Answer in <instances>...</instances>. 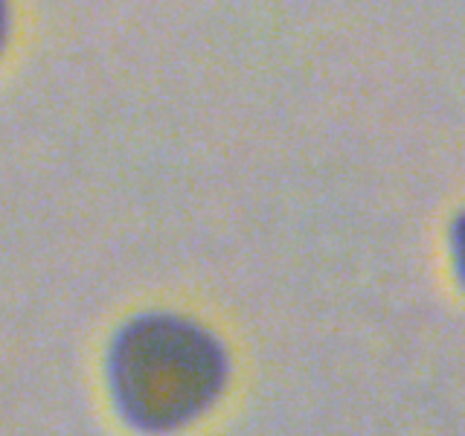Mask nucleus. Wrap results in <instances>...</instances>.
<instances>
[{
	"label": "nucleus",
	"instance_id": "f03ea898",
	"mask_svg": "<svg viewBox=\"0 0 465 436\" xmlns=\"http://www.w3.org/2000/svg\"><path fill=\"white\" fill-rule=\"evenodd\" d=\"M454 256H457L460 276H462V282H465V215H460L457 224H454Z\"/></svg>",
	"mask_w": 465,
	"mask_h": 436
},
{
	"label": "nucleus",
	"instance_id": "f257e3e1",
	"mask_svg": "<svg viewBox=\"0 0 465 436\" xmlns=\"http://www.w3.org/2000/svg\"><path fill=\"white\" fill-rule=\"evenodd\" d=\"M111 392L140 431H172L210 407L224 384V352L207 332L172 314H145L116 334Z\"/></svg>",
	"mask_w": 465,
	"mask_h": 436
},
{
	"label": "nucleus",
	"instance_id": "7ed1b4c3",
	"mask_svg": "<svg viewBox=\"0 0 465 436\" xmlns=\"http://www.w3.org/2000/svg\"><path fill=\"white\" fill-rule=\"evenodd\" d=\"M6 38V0H0V47H4Z\"/></svg>",
	"mask_w": 465,
	"mask_h": 436
}]
</instances>
